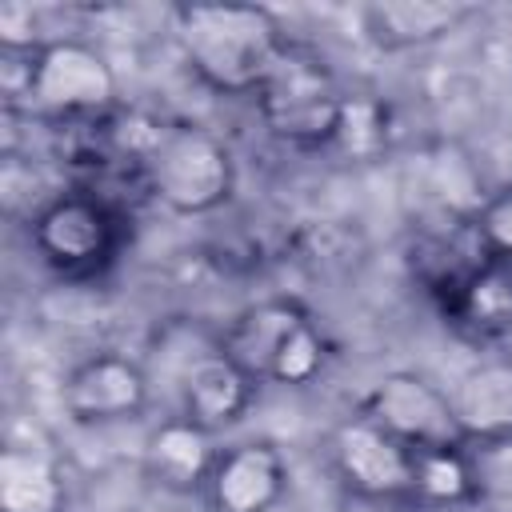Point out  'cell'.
Listing matches in <instances>:
<instances>
[{"instance_id":"cell-16","label":"cell","mask_w":512,"mask_h":512,"mask_svg":"<svg viewBox=\"0 0 512 512\" xmlns=\"http://www.w3.org/2000/svg\"><path fill=\"white\" fill-rule=\"evenodd\" d=\"M68 484L48 448L8 444L0 452V512H64Z\"/></svg>"},{"instance_id":"cell-20","label":"cell","mask_w":512,"mask_h":512,"mask_svg":"<svg viewBox=\"0 0 512 512\" xmlns=\"http://www.w3.org/2000/svg\"><path fill=\"white\" fill-rule=\"evenodd\" d=\"M344 512H420L412 496H348L344 492Z\"/></svg>"},{"instance_id":"cell-17","label":"cell","mask_w":512,"mask_h":512,"mask_svg":"<svg viewBox=\"0 0 512 512\" xmlns=\"http://www.w3.org/2000/svg\"><path fill=\"white\" fill-rule=\"evenodd\" d=\"M476 496V472L464 444L412 452V500L420 508H460Z\"/></svg>"},{"instance_id":"cell-8","label":"cell","mask_w":512,"mask_h":512,"mask_svg":"<svg viewBox=\"0 0 512 512\" xmlns=\"http://www.w3.org/2000/svg\"><path fill=\"white\" fill-rule=\"evenodd\" d=\"M328 456L348 496H412V448L360 412L332 428Z\"/></svg>"},{"instance_id":"cell-15","label":"cell","mask_w":512,"mask_h":512,"mask_svg":"<svg viewBox=\"0 0 512 512\" xmlns=\"http://www.w3.org/2000/svg\"><path fill=\"white\" fill-rule=\"evenodd\" d=\"M468 16L472 8L460 0H376L360 12L368 40L384 52L436 44L448 32H456Z\"/></svg>"},{"instance_id":"cell-4","label":"cell","mask_w":512,"mask_h":512,"mask_svg":"<svg viewBox=\"0 0 512 512\" xmlns=\"http://www.w3.org/2000/svg\"><path fill=\"white\" fill-rule=\"evenodd\" d=\"M252 96H256V112L264 128L292 148L332 144L344 104H348L328 60L312 44H300V40H288L280 48V56L272 60L268 76L260 80Z\"/></svg>"},{"instance_id":"cell-9","label":"cell","mask_w":512,"mask_h":512,"mask_svg":"<svg viewBox=\"0 0 512 512\" xmlns=\"http://www.w3.org/2000/svg\"><path fill=\"white\" fill-rule=\"evenodd\" d=\"M60 400L76 424L136 420L148 408V372L120 352H96L64 376Z\"/></svg>"},{"instance_id":"cell-14","label":"cell","mask_w":512,"mask_h":512,"mask_svg":"<svg viewBox=\"0 0 512 512\" xmlns=\"http://www.w3.org/2000/svg\"><path fill=\"white\" fill-rule=\"evenodd\" d=\"M444 320L476 340V344H492L512 336V264L508 260H484L448 300H440Z\"/></svg>"},{"instance_id":"cell-2","label":"cell","mask_w":512,"mask_h":512,"mask_svg":"<svg viewBox=\"0 0 512 512\" xmlns=\"http://www.w3.org/2000/svg\"><path fill=\"white\" fill-rule=\"evenodd\" d=\"M220 352L256 384L280 388H304L328 364V340L316 316L292 296H268L240 308L220 336Z\"/></svg>"},{"instance_id":"cell-3","label":"cell","mask_w":512,"mask_h":512,"mask_svg":"<svg viewBox=\"0 0 512 512\" xmlns=\"http://www.w3.org/2000/svg\"><path fill=\"white\" fill-rule=\"evenodd\" d=\"M144 192L180 216H204L228 204L236 164L228 144L200 124H156L140 140Z\"/></svg>"},{"instance_id":"cell-7","label":"cell","mask_w":512,"mask_h":512,"mask_svg":"<svg viewBox=\"0 0 512 512\" xmlns=\"http://www.w3.org/2000/svg\"><path fill=\"white\" fill-rule=\"evenodd\" d=\"M360 416H368L372 424H380L388 436H396L400 444L416 448H444V444H464L448 392L436 388L432 380H424L420 372H388L380 376L364 400H360Z\"/></svg>"},{"instance_id":"cell-5","label":"cell","mask_w":512,"mask_h":512,"mask_svg":"<svg viewBox=\"0 0 512 512\" xmlns=\"http://www.w3.org/2000/svg\"><path fill=\"white\" fill-rule=\"evenodd\" d=\"M120 208L108 204L104 196L76 188V192H60L52 200H44L32 212V248L40 252V260L72 280L96 276L104 272L116 252H120Z\"/></svg>"},{"instance_id":"cell-18","label":"cell","mask_w":512,"mask_h":512,"mask_svg":"<svg viewBox=\"0 0 512 512\" xmlns=\"http://www.w3.org/2000/svg\"><path fill=\"white\" fill-rule=\"evenodd\" d=\"M332 144L344 148L348 156H372V152H380V144H384V116H380V104L352 96V100L344 104V116H340V128H336Z\"/></svg>"},{"instance_id":"cell-13","label":"cell","mask_w":512,"mask_h":512,"mask_svg":"<svg viewBox=\"0 0 512 512\" xmlns=\"http://www.w3.org/2000/svg\"><path fill=\"white\" fill-rule=\"evenodd\" d=\"M216 452L208 428L188 416H168L144 440V472L168 492H204Z\"/></svg>"},{"instance_id":"cell-12","label":"cell","mask_w":512,"mask_h":512,"mask_svg":"<svg viewBox=\"0 0 512 512\" xmlns=\"http://www.w3.org/2000/svg\"><path fill=\"white\" fill-rule=\"evenodd\" d=\"M256 380L220 352V344L204 356H196L180 380V416L208 428L212 436L228 424H236L252 404Z\"/></svg>"},{"instance_id":"cell-11","label":"cell","mask_w":512,"mask_h":512,"mask_svg":"<svg viewBox=\"0 0 512 512\" xmlns=\"http://www.w3.org/2000/svg\"><path fill=\"white\" fill-rule=\"evenodd\" d=\"M464 444L512 440V356H488L472 364L448 392Z\"/></svg>"},{"instance_id":"cell-1","label":"cell","mask_w":512,"mask_h":512,"mask_svg":"<svg viewBox=\"0 0 512 512\" xmlns=\"http://www.w3.org/2000/svg\"><path fill=\"white\" fill-rule=\"evenodd\" d=\"M176 36L188 68L224 96H248L288 44L276 12L260 4H180Z\"/></svg>"},{"instance_id":"cell-6","label":"cell","mask_w":512,"mask_h":512,"mask_svg":"<svg viewBox=\"0 0 512 512\" xmlns=\"http://www.w3.org/2000/svg\"><path fill=\"white\" fill-rule=\"evenodd\" d=\"M28 108L56 120L104 116L116 104L112 64L84 40H44L24 64Z\"/></svg>"},{"instance_id":"cell-19","label":"cell","mask_w":512,"mask_h":512,"mask_svg":"<svg viewBox=\"0 0 512 512\" xmlns=\"http://www.w3.org/2000/svg\"><path fill=\"white\" fill-rule=\"evenodd\" d=\"M472 228H476L480 244L488 248V256L512 264V184L496 188V192L476 208Z\"/></svg>"},{"instance_id":"cell-10","label":"cell","mask_w":512,"mask_h":512,"mask_svg":"<svg viewBox=\"0 0 512 512\" xmlns=\"http://www.w3.org/2000/svg\"><path fill=\"white\" fill-rule=\"evenodd\" d=\"M288 492V464L268 440H240L216 452L204 496L216 512H272Z\"/></svg>"}]
</instances>
